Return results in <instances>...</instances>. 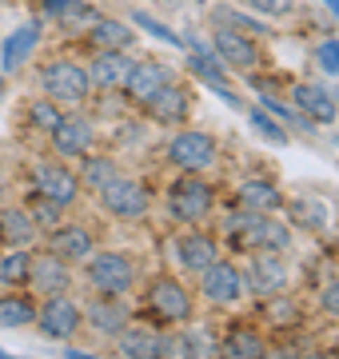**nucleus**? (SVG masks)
Segmentation results:
<instances>
[{"label":"nucleus","instance_id":"nucleus-1","mask_svg":"<svg viewBox=\"0 0 339 359\" xmlns=\"http://www.w3.org/2000/svg\"><path fill=\"white\" fill-rule=\"evenodd\" d=\"M132 316L152 327H184L200 316V299L196 287L188 276H180L176 268H156V271H144L140 287L132 295Z\"/></svg>","mask_w":339,"mask_h":359},{"label":"nucleus","instance_id":"nucleus-2","mask_svg":"<svg viewBox=\"0 0 339 359\" xmlns=\"http://www.w3.org/2000/svg\"><path fill=\"white\" fill-rule=\"evenodd\" d=\"M212 231L220 236L228 256L248 252H291L296 231L279 212H244V208H220L212 219Z\"/></svg>","mask_w":339,"mask_h":359},{"label":"nucleus","instance_id":"nucleus-3","mask_svg":"<svg viewBox=\"0 0 339 359\" xmlns=\"http://www.w3.org/2000/svg\"><path fill=\"white\" fill-rule=\"evenodd\" d=\"M16 196H36V200H48L64 212H76L84 204V184H80V172L72 160L53 156L48 148H36L20 160V192Z\"/></svg>","mask_w":339,"mask_h":359},{"label":"nucleus","instance_id":"nucleus-4","mask_svg":"<svg viewBox=\"0 0 339 359\" xmlns=\"http://www.w3.org/2000/svg\"><path fill=\"white\" fill-rule=\"evenodd\" d=\"M220 180L212 172H172L168 184L160 188V212L172 228L188 224H208L220 212Z\"/></svg>","mask_w":339,"mask_h":359},{"label":"nucleus","instance_id":"nucleus-5","mask_svg":"<svg viewBox=\"0 0 339 359\" xmlns=\"http://www.w3.org/2000/svg\"><path fill=\"white\" fill-rule=\"evenodd\" d=\"M144 259L136 252H124V248H96L84 264H76L80 287L84 292H100V295H120V299H132L136 287L144 280Z\"/></svg>","mask_w":339,"mask_h":359},{"label":"nucleus","instance_id":"nucleus-6","mask_svg":"<svg viewBox=\"0 0 339 359\" xmlns=\"http://www.w3.org/2000/svg\"><path fill=\"white\" fill-rule=\"evenodd\" d=\"M28 68H32V84H36L40 96L56 100L60 108H80V104H88L92 84H88V72H84V56H76L72 48L36 56Z\"/></svg>","mask_w":339,"mask_h":359},{"label":"nucleus","instance_id":"nucleus-7","mask_svg":"<svg viewBox=\"0 0 339 359\" xmlns=\"http://www.w3.org/2000/svg\"><path fill=\"white\" fill-rule=\"evenodd\" d=\"M160 164L168 172H216L223 164V144L216 132L196 128L192 120L180 128H168L160 144Z\"/></svg>","mask_w":339,"mask_h":359},{"label":"nucleus","instance_id":"nucleus-8","mask_svg":"<svg viewBox=\"0 0 339 359\" xmlns=\"http://www.w3.org/2000/svg\"><path fill=\"white\" fill-rule=\"evenodd\" d=\"M92 204L104 219L112 224H144L156 208V184L148 176H136V172H124L116 176L108 188L92 192Z\"/></svg>","mask_w":339,"mask_h":359},{"label":"nucleus","instance_id":"nucleus-9","mask_svg":"<svg viewBox=\"0 0 339 359\" xmlns=\"http://www.w3.org/2000/svg\"><path fill=\"white\" fill-rule=\"evenodd\" d=\"M192 287H196L200 308H208V311H235L248 299V292H244V271H240V264L228 252L212 259L200 276H192Z\"/></svg>","mask_w":339,"mask_h":359},{"label":"nucleus","instance_id":"nucleus-10","mask_svg":"<svg viewBox=\"0 0 339 359\" xmlns=\"http://www.w3.org/2000/svg\"><path fill=\"white\" fill-rule=\"evenodd\" d=\"M96 144H104V124L88 112V104H80V108H64L60 112L56 128L44 136L40 148H48L53 156H64V160H80Z\"/></svg>","mask_w":339,"mask_h":359},{"label":"nucleus","instance_id":"nucleus-11","mask_svg":"<svg viewBox=\"0 0 339 359\" xmlns=\"http://www.w3.org/2000/svg\"><path fill=\"white\" fill-rule=\"evenodd\" d=\"M164 252H168L172 268L192 280V276H200L216 256H223V244H220V236H216L208 224H188V228H172L168 231Z\"/></svg>","mask_w":339,"mask_h":359},{"label":"nucleus","instance_id":"nucleus-12","mask_svg":"<svg viewBox=\"0 0 339 359\" xmlns=\"http://www.w3.org/2000/svg\"><path fill=\"white\" fill-rule=\"evenodd\" d=\"M80 311H84V344L92 347H112V339L136 320L132 316V299L100 295V292H84Z\"/></svg>","mask_w":339,"mask_h":359},{"label":"nucleus","instance_id":"nucleus-13","mask_svg":"<svg viewBox=\"0 0 339 359\" xmlns=\"http://www.w3.org/2000/svg\"><path fill=\"white\" fill-rule=\"evenodd\" d=\"M40 339L48 344H76L84 339V311H80V295L76 292H60V295H40L36 304V320H32Z\"/></svg>","mask_w":339,"mask_h":359},{"label":"nucleus","instance_id":"nucleus-14","mask_svg":"<svg viewBox=\"0 0 339 359\" xmlns=\"http://www.w3.org/2000/svg\"><path fill=\"white\" fill-rule=\"evenodd\" d=\"M240 271H244V292L248 299H268L275 292H287L296 283V264H291V252H248L240 256Z\"/></svg>","mask_w":339,"mask_h":359},{"label":"nucleus","instance_id":"nucleus-15","mask_svg":"<svg viewBox=\"0 0 339 359\" xmlns=\"http://www.w3.org/2000/svg\"><path fill=\"white\" fill-rule=\"evenodd\" d=\"M196 100H200L196 84H192V80H184V76H176V80H168L160 92H152L136 112H140L152 128H180V124L192 120Z\"/></svg>","mask_w":339,"mask_h":359},{"label":"nucleus","instance_id":"nucleus-16","mask_svg":"<svg viewBox=\"0 0 339 359\" xmlns=\"http://www.w3.org/2000/svg\"><path fill=\"white\" fill-rule=\"evenodd\" d=\"M279 216L291 224V231L300 236H312V240H327L339 224L335 204L319 192H287L284 196V212Z\"/></svg>","mask_w":339,"mask_h":359},{"label":"nucleus","instance_id":"nucleus-17","mask_svg":"<svg viewBox=\"0 0 339 359\" xmlns=\"http://www.w3.org/2000/svg\"><path fill=\"white\" fill-rule=\"evenodd\" d=\"M40 244L48 248V252H56L60 259H68V264H84V259L100 248V231H96L92 219L68 212L56 228H48L44 236H40Z\"/></svg>","mask_w":339,"mask_h":359},{"label":"nucleus","instance_id":"nucleus-18","mask_svg":"<svg viewBox=\"0 0 339 359\" xmlns=\"http://www.w3.org/2000/svg\"><path fill=\"white\" fill-rule=\"evenodd\" d=\"M44 20L40 16H32V20H25V25H16L8 36L0 40V72L8 80L25 76L28 65L40 56V44H44Z\"/></svg>","mask_w":339,"mask_h":359},{"label":"nucleus","instance_id":"nucleus-19","mask_svg":"<svg viewBox=\"0 0 339 359\" xmlns=\"http://www.w3.org/2000/svg\"><path fill=\"white\" fill-rule=\"evenodd\" d=\"M136 44H140V28L132 25V20L100 13L88 28H84V36L72 40V52H80V56H84V52H96V48H108V52H136Z\"/></svg>","mask_w":339,"mask_h":359},{"label":"nucleus","instance_id":"nucleus-20","mask_svg":"<svg viewBox=\"0 0 339 359\" xmlns=\"http://www.w3.org/2000/svg\"><path fill=\"white\" fill-rule=\"evenodd\" d=\"M216 351L232 359H263L272 355V335L260 327L256 316H235L223 332H216Z\"/></svg>","mask_w":339,"mask_h":359},{"label":"nucleus","instance_id":"nucleus-21","mask_svg":"<svg viewBox=\"0 0 339 359\" xmlns=\"http://www.w3.org/2000/svg\"><path fill=\"white\" fill-rule=\"evenodd\" d=\"M208 40H212V52H216L232 72L272 68L268 65V56H263V40H256V36H244V32H235V28H216L212 25Z\"/></svg>","mask_w":339,"mask_h":359},{"label":"nucleus","instance_id":"nucleus-22","mask_svg":"<svg viewBox=\"0 0 339 359\" xmlns=\"http://www.w3.org/2000/svg\"><path fill=\"white\" fill-rule=\"evenodd\" d=\"M28 292L40 295H60V292H80V276L76 264L60 259L56 252H48L44 244H36L32 252V276H28Z\"/></svg>","mask_w":339,"mask_h":359},{"label":"nucleus","instance_id":"nucleus-23","mask_svg":"<svg viewBox=\"0 0 339 359\" xmlns=\"http://www.w3.org/2000/svg\"><path fill=\"white\" fill-rule=\"evenodd\" d=\"M284 96L296 104L307 120H315L319 128H331V124L339 120V92L327 88V84H319V80H291L287 76Z\"/></svg>","mask_w":339,"mask_h":359},{"label":"nucleus","instance_id":"nucleus-24","mask_svg":"<svg viewBox=\"0 0 339 359\" xmlns=\"http://www.w3.org/2000/svg\"><path fill=\"white\" fill-rule=\"evenodd\" d=\"M180 76V68L172 65V60H156V56H136V65H132L128 80H124V100H128V108L136 112L152 92H160L168 80Z\"/></svg>","mask_w":339,"mask_h":359},{"label":"nucleus","instance_id":"nucleus-25","mask_svg":"<svg viewBox=\"0 0 339 359\" xmlns=\"http://www.w3.org/2000/svg\"><path fill=\"white\" fill-rule=\"evenodd\" d=\"M60 104L56 100H48V96H25V100L16 104V112H13V132H16V140H36V144H44V136L56 128V120H60Z\"/></svg>","mask_w":339,"mask_h":359},{"label":"nucleus","instance_id":"nucleus-26","mask_svg":"<svg viewBox=\"0 0 339 359\" xmlns=\"http://www.w3.org/2000/svg\"><path fill=\"white\" fill-rule=\"evenodd\" d=\"M36 4V16L44 20V25L60 28L68 40L84 36V28L100 16V8L92 4V0H32Z\"/></svg>","mask_w":339,"mask_h":359},{"label":"nucleus","instance_id":"nucleus-27","mask_svg":"<svg viewBox=\"0 0 339 359\" xmlns=\"http://www.w3.org/2000/svg\"><path fill=\"white\" fill-rule=\"evenodd\" d=\"M132 65H136V52H108V48L84 52V72H88L92 92H120Z\"/></svg>","mask_w":339,"mask_h":359},{"label":"nucleus","instance_id":"nucleus-28","mask_svg":"<svg viewBox=\"0 0 339 359\" xmlns=\"http://www.w3.org/2000/svg\"><path fill=\"white\" fill-rule=\"evenodd\" d=\"M76 164V172H80V184H84V196H92V192H100V188H108L116 176H124L128 172V164H124V156L120 152H112L108 144H96L92 152H84L80 160H72Z\"/></svg>","mask_w":339,"mask_h":359},{"label":"nucleus","instance_id":"nucleus-29","mask_svg":"<svg viewBox=\"0 0 339 359\" xmlns=\"http://www.w3.org/2000/svg\"><path fill=\"white\" fill-rule=\"evenodd\" d=\"M284 188L272 176H244L228 192V208H244V212H284Z\"/></svg>","mask_w":339,"mask_h":359},{"label":"nucleus","instance_id":"nucleus-30","mask_svg":"<svg viewBox=\"0 0 339 359\" xmlns=\"http://www.w3.org/2000/svg\"><path fill=\"white\" fill-rule=\"evenodd\" d=\"M40 228L25 200H4L0 204V252L4 248H36Z\"/></svg>","mask_w":339,"mask_h":359},{"label":"nucleus","instance_id":"nucleus-31","mask_svg":"<svg viewBox=\"0 0 339 359\" xmlns=\"http://www.w3.org/2000/svg\"><path fill=\"white\" fill-rule=\"evenodd\" d=\"M251 316L260 320L263 332H268V327L287 332V327H300L303 323V299L287 287V292H275V295H268V299H256Z\"/></svg>","mask_w":339,"mask_h":359},{"label":"nucleus","instance_id":"nucleus-32","mask_svg":"<svg viewBox=\"0 0 339 359\" xmlns=\"http://www.w3.org/2000/svg\"><path fill=\"white\" fill-rule=\"evenodd\" d=\"M208 20H212L216 28H235V32L256 36V40H272V36H275L272 20H263V16L248 13L244 4H212V8H208Z\"/></svg>","mask_w":339,"mask_h":359},{"label":"nucleus","instance_id":"nucleus-33","mask_svg":"<svg viewBox=\"0 0 339 359\" xmlns=\"http://www.w3.org/2000/svg\"><path fill=\"white\" fill-rule=\"evenodd\" d=\"M108 351L128 355V359H152V355H160V327H152V323H144V320H132L128 327L112 339Z\"/></svg>","mask_w":339,"mask_h":359},{"label":"nucleus","instance_id":"nucleus-34","mask_svg":"<svg viewBox=\"0 0 339 359\" xmlns=\"http://www.w3.org/2000/svg\"><path fill=\"white\" fill-rule=\"evenodd\" d=\"M36 304H40L36 292H28V287H4V292H0V327H8V332L32 327Z\"/></svg>","mask_w":339,"mask_h":359},{"label":"nucleus","instance_id":"nucleus-35","mask_svg":"<svg viewBox=\"0 0 339 359\" xmlns=\"http://www.w3.org/2000/svg\"><path fill=\"white\" fill-rule=\"evenodd\" d=\"M184 72H188V80H200V84H232V68L216 52L184 48Z\"/></svg>","mask_w":339,"mask_h":359},{"label":"nucleus","instance_id":"nucleus-36","mask_svg":"<svg viewBox=\"0 0 339 359\" xmlns=\"http://www.w3.org/2000/svg\"><path fill=\"white\" fill-rule=\"evenodd\" d=\"M36 248H4L0 252V287H28Z\"/></svg>","mask_w":339,"mask_h":359},{"label":"nucleus","instance_id":"nucleus-37","mask_svg":"<svg viewBox=\"0 0 339 359\" xmlns=\"http://www.w3.org/2000/svg\"><path fill=\"white\" fill-rule=\"evenodd\" d=\"M128 20H132L136 28H140L144 36H156L160 44H168V48H180V52H184V36L176 32V28H168L164 20H156L152 13H144V8H132Z\"/></svg>","mask_w":339,"mask_h":359},{"label":"nucleus","instance_id":"nucleus-38","mask_svg":"<svg viewBox=\"0 0 339 359\" xmlns=\"http://www.w3.org/2000/svg\"><path fill=\"white\" fill-rule=\"evenodd\" d=\"M312 65H315V72H319V76L339 80V36H335V32H324V40H315Z\"/></svg>","mask_w":339,"mask_h":359},{"label":"nucleus","instance_id":"nucleus-39","mask_svg":"<svg viewBox=\"0 0 339 359\" xmlns=\"http://www.w3.org/2000/svg\"><path fill=\"white\" fill-rule=\"evenodd\" d=\"M244 116H248V124L256 132H260L263 140H272V144H291V132L284 128V124H279V120H275L272 112H263L260 104H251V108H244Z\"/></svg>","mask_w":339,"mask_h":359},{"label":"nucleus","instance_id":"nucleus-40","mask_svg":"<svg viewBox=\"0 0 339 359\" xmlns=\"http://www.w3.org/2000/svg\"><path fill=\"white\" fill-rule=\"evenodd\" d=\"M244 8L263 16V20H291V16L300 13L296 0H244Z\"/></svg>","mask_w":339,"mask_h":359},{"label":"nucleus","instance_id":"nucleus-41","mask_svg":"<svg viewBox=\"0 0 339 359\" xmlns=\"http://www.w3.org/2000/svg\"><path fill=\"white\" fill-rule=\"evenodd\" d=\"M315 311H319L324 320L339 323V276H327V280L315 287Z\"/></svg>","mask_w":339,"mask_h":359},{"label":"nucleus","instance_id":"nucleus-42","mask_svg":"<svg viewBox=\"0 0 339 359\" xmlns=\"http://www.w3.org/2000/svg\"><path fill=\"white\" fill-rule=\"evenodd\" d=\"M20 200H25V204H28V212H32V219H36L40 236H44V231H48V228H56V224H60V219L68 216L64 208L48 204V200H36V196H20Z\"/></svg>","mask_w":339,"mask_h":359},{"label":"nucleus","instance_id":"nucleus-43","mask_svg":"<svg viewBox=\"0 0 339 359\" xmlns=\"http://www.w3.org/2000/svg\"><path fill=\"white\" fill-rule=\"evenodd\" d=\"M16 192H20V164H13L8 156L0 152V204L13 200Z\"/></svg>","mask_w":339,"mask_h":359},{"label":"nucleus","instance_id":"nucleus-44","mask_svg":"<svg viewBox=\"0 0 339 359\" xmlns=\"http://www.w3.org/2000/svg\"><path fill=\"white\" fill-rule=\"evenodd\" d=\"M212 92H216V96H220L223 104H228V108H232V112H244V108H248V100H244V96H240V92L232 88V84H208Z\"/></svg>","mask_w":339,"mask_h":359},{"label":"nucleus","instance_id":"nucleus-45","mask_svg":"<svg viewBox=\"0 0 339 359\" xmlns=\"http://www.w3.org/2000/svg\"><path fill=\"white\" fill-rule=\"evenodd\" d=\"M8 92H13V80H8L4 72H0V104L8 100Z\"/></svg>","mask_w":339,"mask_h":359},{"label":"nucleus","instance_id":"nucleus-46","mask_svg":"<svg viewBox=\"0 0 339 359\" xmlns=\"http://www.w3.org/2000/svg\"><path fill=\"white\" fill-rule=\"evenodd\" d=\"M180 4H204V0H180Z\"/></svg>","mask_w":339,"mask_h":359},{"label":"nucleus","instance_id":"nucleus-47","mask_svg":"<svg viewBox=\"0 0 339 359\" xmlns=\"http://www.w3.org/2000/svg\"><path fill=\"white\" fill-rule=\"evenodd\" d=\"M0 359H8V351H4V347H0Z\"/></svg>","mask_w":339,"mask_h":359},{"label":"nucleus","instance_id":"nucleus-48","mask_svg":"<svg viewBox=\"0 0 339 359\" xmlns=\"http://www.w3.org/2000/svg\"><path fill=\"white\" fill-rule=\"evenodd\" d=\"M335 212H339V204H335Z\"/></svg>","mask_w":339,"mask_h":359},{"label":"nucleus","instance_id":"nucleus-49","mask_svg":"<svg viewBox=\"0 0 339 359\" xmlns=\"http://www.w3.org/2000/svg\"><path fill=\"white\" fill-rule=\"evenodd\" d=\"M335 124H339V120H335Z\"/></svg>","mask_w":339,"mask_h":359}]
</instances>
